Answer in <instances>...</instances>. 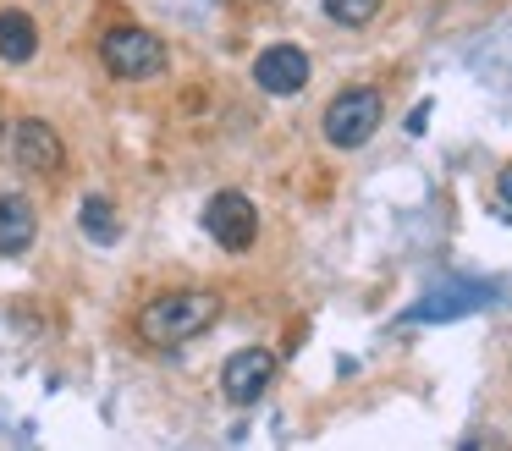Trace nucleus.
Segmentation results:
<instances>
[{
    "instance_id": "f257e3e1",
    "label": "nucleus",
    "mask_w": 512,
    "mask_h": 451,
    "mask_svg": "<svg viewBox=\"0 0 512 451\" xmlns=\"http://www.w3.org/2000/svg\"><path fill=\"white\" fill-rule=\"evenodd\" d=\"M221 314V297L215 292H166L155 303H144L138 314V336L155 341V347H171V341H193L199 330L215 325Z\"/></svg>"
},
{
    "instance_id": "f03ea898",
    "label": "nucleus",
    "mask_w": 512,
    "mask_h": 451,
    "mask_svg": "<svg viewBox=\"0 0 512 451\" xmlns=\"http://www.w3.org/2000/svg\"><path fill=\"white\" fill-rule=\"evenodd\" d=\"M100 61L111 77H122V83H149V77H160L171 66V50L160 44V33L149 28H111L100 39Z\"/></svg>"
},
{
    "instance_id": "7ed1b4c3",
    "label": "nucleus",
    "mask_w": 512,
    "mask_h": 451,
    "mask_svg": "<svg viewBox=\"0 0 512 451\" xmlns=\"http://www.w3.org/2000/svg\"><path fill=\"white\" fill-rule=\"evenodd\" d=\"M380 116H386V105H380L375 88H347V94H336L331 105H325V138H331L336 149H364V143L375 138Z\"/></svg>"
},
{
    "instance_id": "20e7f679",
    "label": "nucleus",
    "mask_w": 512,
    "mask_h": 451,
    "mask_svg": "<svg viewBox=\"0 0 512 451\" xmlns=\"http://www.w3.org/2000/svg\"><path fill=\"white\" fill-rule=\"evenodd\" d=\"M490 297H496V286H485V281H452V286H435L430 297H419V303L408 308V319L413 325H446V319L479 314Z\"/></svg>"
},
{
    "instance_id": "39448f33",
    "label": "nucleus",
    "mask_w": 512,
    "mask_h": 451,
    "mask_svg": "<svg viewBox=\"0 0 512 451\" xmlns=\"http://www.w3.org/2000/svg\"><path fill=\"white\" fill-rule=\"evenodd\" d=\"M204 226H210V237L221 242L226 253H243V248H254L259 209L248 204L243 193H215L210 204H204Z\"/></svg>"
},
{
    "instance_id": "423d86ee",
    "label": "nucleus",
    "mask_w": 512,
    "mask_h": 451,
    "mask_svg": "<svg viewBox=\"0 0 512 451\" xmlns=\"http://www.w3.org/2000/svg\"><path fill=\"white\" fill-rule=\"evenodd\" d=\"M270 374H276V358H270L265 347H243V352H232V358H226V369H221V391H226V402L254 407L259 396H265Z\"/></svg>"
},
{
    "instance_id": "0eeeda50",
    "label": "nucleus",
    "mask_w": 512,
    "mask_h": 451,
    "mask_svg": "<svg viewBox=\"0 0 512 451\" xmlns=\"http://www.w3.org/2000/svg\"><path fill=\"white\" fill-rule=\"evenodd\" d=\"M254 83L265 88V94H276V99L303 94V83H309V55H303L298 44H270V50H259V61H254Z\"/></svg>"
},
{
    "instance_id": "6e6552de",
    "label": "nucleus",
    "mask_w": 512,
    "mask_h": 451,
    "mask_svg": "<svg viewBox=\"0 0 512 451\" xmlns=\"http://www.w3.org/2000/svg\"><path fill=\"white\" fill-rule=\"evenodd\" d=\"M12 149H17V165H23V171H45V176H56L61 160H67V149H61L56 127H50V121H39V116L17 121Z\"/></svg>"
},
{
    "instance_id": "1a4fd4ad",
    "label": "nucleus",
    "mask_w": 512,
    "mask_h": 451,
    "mask_svg": "<svg viewBox=\"0 0 512 451\" xmlns=\"http://www.w3.org/2000/svg\"><path fill=\"white\" fill-rule=\"evenodd\" d=\"M34 50H39L34 17L28 11H0V61L23 66V61H34Z\"/></svg>"
},
{
    "instance_id": "9d476101",
    "label": "nucleus",
    "mask_w": 512,
    "mask_h": 451,
    "mask_svg": "<svg viewBox=\"0 0 512 451\" xmlns=\"http://www.w3.org/2000/svg\"><path fill=\"white\" fill-rule=\"evenodd\" d=\"M28 242H34V204L0 193V253H23Z\"/></svg>"
},
{
    "instance_id": "9b49d317",
    "label": "nucleus",
    "mask_w": 512,
    "mask_h": 451,
    "mask_svg": "<svg viewBox=\"0 0 512 451\" xmlns=\"http://www.w3.org/2000/svg\"><path fill=\"white\" fill-rule=\"evenodd\" d=\"M78 226L89 231L94 242H116V209H111V198H100V193H89L83 198V209H78Z\"/></svg>"
},
{
    "instance_id": "f8f14e48",
    "label": "nucleus",
    "mask_w": 512,
    "mask_h": 451,
    "mask_svg": "<svg viewBox=\"0 0 512 451\" xmlns=\"http://www.w3.org/2000/svg\"><path fill=\"white\" fill-rule=\"evenodd\" d=\"M380 0H325V17L342 22V28H364V22H375Z\"/></svg>"
},
{
    "instance_id": "ddd939ff",
    "label": "nucleus",
    "mask_w": 512,
    "mask_h": 451,
    "mask_svg": "<svg viewBox=\"0 0 512 451\" xmlns=\"http://www.w3.org/2000/svg\"><path fill=\"white\" fill-rule=\"evenodd\" d=\"M463 451H507V446H501L496 435H468V440H463Z\"/></svg>"
},
{
    "instance_id": "4468645a",
    "label": "nucleus",
    "mask_w": 512,
    "mask_h": 451,
    "mask_svg": "<svg viewBox=\"0 0 512 451\" xmlns=\"http://www.w3.org/2000/svg\"><path fill=\"white\" fill-rule=\"evenodd\" d=\"M496 193H501V209H507V215H512V165H507V171L496 176Z\"/></svg>"
},
{
    "instance_id": "2eb2a0df",
    "label": "nucleus",
    "mask_w": 512,
    "mask_h": 451,
    "mask_svg": "<svg viewBox=\"0 0 512 451\" xmlns=\"http://www.w3.org/2000/svg\"><path fill=\"white\" fill-rule=\"evenodd\" d=\"M243 6H259V0H243Z\"/></svg>"
}]
</instances>
